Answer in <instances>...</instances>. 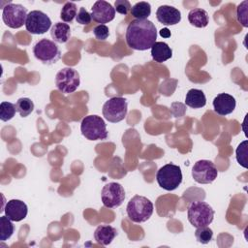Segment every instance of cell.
I'll use <instances>...</instances> for the list:
<instances>
[{"instance_id": "7402d4cb", "label": "cell", "mask_w": 248, "mask_h": 248, "mask_svg": "<svg viewBox=\"0 0 248 248\" xmlns=\"http://www.w3.org/2000/svg\"><path fill=\"white\" fill-rule=\"evenodd\" d=\"M151 14V6L148 2H138L133 7H131V15L139 20L147 19Z\"/></svg>"}, {"instance_id": "277c9868", "label": "cell", "mask_w": 248, "mask_h": 248, "mask_svg": "<svg viewBox=\"0 0 248 248\" xmlns=\"http://www.w3.org/2000/svg\"><path fill=\"white\" fill-rule=\"evenodd\" d=\"M83 137L89 140H104L108 138L107 125L104 119L98 115L85 116L80 124Z\"/></svg>"}, {"instance_id": "7c38bea8", "label": "cell", "mask_w": 248, "mask_h": 248, "mask_svg": "<svg viewBox=\"0 0 248 248\" xmlns=\"http://www.w3.org/2000/svg\"><path fill=\"white\" fill-rule=\"evenodd\" d=\"M51 27V20L46 14L42 11L34 10L28 13L25 22L26 30L35 35H41L48 31Z\"/></svg>"}, {"instance_id": "4dcf8cb0", "label": "cell", "mask_w": 248, "mask_h": 248, "mask_svg": "<svg viewBox=\"0 0 248 248\" xmlns=\"http://www.w3.org/2000/svg\"><path fill=\"white\" fill-rule=\"evenodd\" d=\"M91 14H89L83 7L79 8V11L76 16L77 22L81 25H87L91 22Z\"/></svg>"}, {"instance_id": "5b68a950", "label": "cell", "mask_w": 248, "mask_h": 248, "mask_svg": "<svg viewBox=\"0 0 248 248\" xmlns=\"http://www.w3.org/2000/svg\"><path fill=\"white\" fill-rule=\"evenodd\" d=\"M156 180L161 188L167 191L175 190L182 182L180 167L171 163L161 167L157 171Z\"/></svg>"}, {"instance_id": "2e32d148", "label": "cell", "mask_w": 248, "mask_h": 248, "mask_svg": "<svg viewBox=\"0 0 248 248\" xmlns=\"http://www.w3.org/2000/svg\"><path fill=\"white\" fill-rule=\"evenodd\" d=\"M214 111L219 115H228L232 113L236 106L235 99L227 93H220L213 99Z\"/></svg>"}, {"instance_id": "5bb4252c", "label": "cell", "mask_w": 248, "mask_h": 248, "mask_svg": "<svg viewBox=\"0 0 248 248\" xmlns=\"http://www.w3.org/2000/svg\"><path fill=\"white\" fill-rule=\"evenodd\" d=\"M4 212L10 220L14 222H19L26 218L28 213V207L24 202L14 199L7 202Z\"/></svg>"}, {"instance_id": "f1b7e54d", "label": "cell", "mask_w": 248, "mask_h": 248, "mask_svg": "<svg viewBox=\"0 0 248 248\" xmlns=\"http://www.w3.org/2000/svg\"><path fill=\"white\" fill-rule=\"evenodd\" d=\"M247 1H243L241 4L238 5L237 7V11H236V16H237V20L244 26L247 27L248 23H247Z\"/></svg>"}, {"instance_id": "7a4b0ae2", "label": "cell", "mask_w": 248, "mask_h": 248, "mask_svg": "<svg viewBox=\"0 0 248 248\" xmlns=\"http://www.w3.org/2000/svg\"><path fill=\"white\" fill-rule=\"evenodd\" d=\"M126 211L131 221L143 223L151 217L153 213V203L149 199L136 195L129 201Z\"/></svg>"}, {"instance_id": "83f0119b", "label": "cell", "mask_w": 248, "mask_h": 248, "mask_svg": "<svg viewBox=\"0 0 248 248\" xmlns=\"http://www.w3.org/2000/svg\"><path fill=\"white\" fill-rule=\"evenodd\" d=\"M247 144H248V141L247 140H243L242 142H240V144L237 146L236 150H235V154H236V161L237 163L242 166L243 168L247 169L248 166H247V153H248V150H247Z\"/></svg>"}, {"instance_id": "d6986e66", "label": "cell", "mask_w": 248, "mask_h": 248, "mask_svg": "<svg viewBox=\"0 0 248 248\" xmlns=\"http://www.w3.org/2000/svg\"><path fill=\"white\" fill-rule=\"evenodd\" d=\"M50 36L55 43L64 44L71 37V28L68 23L56 22L50 29Z\"/></svg>"}, {"instance_id": "52a82bcc", "label": "cell", "mask_w": 248, "mask_h": 248, "mask_svg": "<svg viewBox=\"0 0 248 248\" xmlns=\"http://www.w3.org/2000/svg\"><path fill=\"white\" fill-rule=\"evenodd\" d=\"M128 109V104L127 100L123 97H112L109 98L103 106V115L104 117L111 122V123H117L122 121L126 114Z\"/></svg>"}, {"instance_id": "f546056e", "label": "cell", "mask_w": 248, "mask_h": 248, "mask_svg": "<svg viewBox=\"0 0 248 248\" xmlns=\"http://www.w3.org/2000/svg\"><path fill=\"white\" fill-rule=\"evenodd\" d=\"M93 33H94V36L97 40L105 41V40L108 39V37L109 35V30H108V27L106 24H99V25L94 27Z\"/></svg>"}, {"instance_id": "d4e9b609", "label": "cell", "mask_w": 248, "mask_h": 248, "mask_svg": "<svg viewBox=\"0 0 248 248\" xmlns=\"http://www.w3.org/2000/svg\"><path fill=\"white\" fill-rule=\"evenodd\" d=\"M78 8L74 2H66L60 12V18L64 22H72L78 15Z\"/></svg>"}, {"instance_id": "603a6c76", "label": "cell", "mask_w": 248, "mask_h": 248, "mask_svg": "<svg viewBox=\"0 0 248 248\" xmlns=\"http://www.w3.org/2000/svg\"><path fill=\"white\" fill-rule=\"evenodd\" d=\"M16 109L21 117H27L34 109V103L31 99L23 97L19 98L16 103Z\"/></svg>"}, {"instance_id": "44dd1931", "label": "cell", "mask_w": 248, "mask_h": 248, "mask_svg": "<svg viewBox=\"0 0 248 248\" xmlns=\"http://www.w3.org/2000/svg\"><path fill=\"white\" fill-rule=\"evenodd\" d=\"M189 22L198 28H203L208 25L209 16L205 10L201 8L193 9L188 14Z\"/></svg>"}, {"instance_id": "9c48e42d", "label": "cell", "mask_w": 248, "mask_h": 248, "mask_svg": "<svg viewBox=\"0 0 248 248\" xmlns=\"http://www.w3.org/2000/svg\"><path fill=\"white\" fill-rule=\"evenodd\" d=\"M27 15V9L24 6L20 4L9 3L3 8L2 19L10 28L17 29L25 24Z\"/></svg>"}, {"instance_id": "4fadbf2b", "label": "cell", "mask_w": 248, "mask_h": 248, "mask_svg": "<svg viewBox=\"0 0 248 248\" xmlns=\"http://www.w3.org/2000/svg\"><path fill=\"white\" fill-rule=\"evenodd\" d=\"M115 16V9L107 1L99 0L91 8V17L100 24L111 21Z\"/></svg>"}, {"instance_id": "cb8c5ba5", "label": "cell", "mask_w": 248, "mask_h": 248, "mask_svg": "<svg viewBox=\"0 0 248 248\" xmlns=\"http://www.w3.org/2000/svg\"><path fill=\"white\" fill-rule=\"evenodd\" d=\"M15 228L10 220L6 215L0 217V240L5 241L9 239L14 233Z\"/></svg>"}, {"instance_id": "4316f807", "label": "cell", "mask_w": 248, "mask_h": 248, "mask_svg": "<svg viewBox=\"0 0 248 248\" xmlns=\"http://www.w3.org/2000/svg\"><path fill=\"white\" fill-rule=\"evenodd\" d=\"M16 106L10 102H2L0 105V119L2 121L11 120L16 114Z\"/></svg>"}, {"instance_id": "d6a6232c", "label": "cell", "mask_w": 248, "mask_h": 248, "mask_svg": "<svg viewBox=\"0 0 248 248\" xmlns=\"http://www.w3.org/2000/svg\"><path fill=\"white\" fill-rule=\"evenodd\" d=\"M159 33H160V35H161L163 38H169V37H170V35H171L170 31L167 27L162 28Z\"/></svg>"}, {"instance_id": "30bf717a", "label": "cell", "mask_w": 248, "mask_h": 248, "mask_svg": "<svg viewBox=\"0 0 248 248\" xmlns=\"http://www.w3.org/2000/svg\"><path fill=\"white\" fill-rule=\"evenodd\" d=\"M192 176L200 184H209L217 178L218 170L211 161L199 160L192 169Z\"/></svg>"}, {"instance_id": "3957f363", "label": "cell", "mask_w": 248, "mask_h": 248, "mask_svg": "<svg viewBox=\"0 0 248 248\" xmlns=\"http://www.w3.org/2000/svg\"><path fill=\"white\" fill-rule=\"evenodd\" d=\"M215 211L205 202H193L188 206L187 216L188 220L196 228L209 226L214 219Z\"/></svg>"}, {"instance_id": "484cf974", "label": "cell", "mask_w": 248, "mask_h": 248, "mask_svg": "<svg viewBox=\"0 0 248 248\" xmlns=\"http://www.w3.org/2000/svg\"><path fill=\"white\" fill-rule=\"evenodd\" d=\"M195 236L198 242L202 244H207L212 240L213 231L210 228H208V226L197 228L195 232Z\"/></svg>"}, {"instance_id": "8992f818", "label": "cell", "mask_w": 248, "mask_h": 248, "mask_svg": "<svg viewBox=\"0 0 248 248\" xmlns=\"http://www.w3.org/2000/svg\"><path fill=\"white\" fill-rule=\"evenodd\" d=\"M34 56L44 64L56 63L61 57V51L53 41L42 39L33 47Z\"/></svg>"}, {"instance_id": "e0dca14e", "label": "cell", "mask_w": 248, "mask_h": 248, "mask_svg": "<svg viewBox=\"0 0 248 248\" xmlns=\"http://www.w3.org/2000/svg\"><path fill=\"white\" fill-rule=\"evenodd\" d=\"M116 235H117L116 229L108 225L98 226L94 232L95 240L97 241V243L104 246L110 244Z\"/></svg>"}, {"instance_id": "8fae6325", "label": "cell", "mask_w": 248, "mask_h": 248, "mask_svg": "<svg viewBox=\"0 0 248 248\" xmlns=\"http://www.w3.org/2000/svg\"><path fill=\"white\" fill-rule=\"evenodd\" d=\"M103 204L108 208L120 206L125 200V191L121 184L117 182H109L106 184L101 193Z\"/></svg>"}, {"instance_id": "6da1fadb", "label": "cell", "mask_w": 248, "mask_h": 248, "mask_svg": "<svg viewBox=\"0 0 248 248\" xmlns=\"http://www.w3.org/2000/svg\"><path fill=\"white\" fill-rule=\"evenodd\" d=\"M125 39L128 46L132 49L147 50L156 43V26L148 19H135L129 23Z\"/></svg>"}, {"instance_id": "1f68e13d", "label": "cell", "mask_w": 248, "mask_h": 248, "mask_svg": "<svg viewBox=\"0 0 248 248\" xmlns=\"http://www.w3.org/2000/svg\"><path fill=\"white\" fill-rule=\"evenodd\" d=\"M114 9L117 13L126 16L131 11V4L127 0H116L114 2Z\"/></svg>"}, {"instance_id": "ac0fdd59", "label": "cell", "mask_w": 248, "mask_h": 248, "mask_svg": "<svg viewBox=\"0 0 248 248\" xmlns=\"http://www.w3.org/2000/svg\"><path fill=\"white\" fill-rule=\"evenodd\" d=\"M151 56L155 62L163 63L171 58L172 50L165 42H156L151 46Z\"/></svg>"}, {"instance_id": "ba28073f", "label": "cell", "mask_w": 248, "mask_h": 248, "mask_svg": "<svg viewBox=\"0 0 248 248\" xmlns=\"http://www.w3.org/2000/svg\"><path fill=\"white\" fill-rule=\"evenodd\" d=\"M55 84L57 89L62 93H73L80 84L79 74L73 68H63L55 76Z\"/></svg>"}, {"instance_id": "9a60e30c", "label": "cell", "mask_w": 248, "mask_h": 248, "mask_svg": "<svg viewBox=\"0 0 248 248\" xmlns=\"http://www.w3.org/2000/svg\"><path fill=\"white\" fill-rule=\"evenodd\" d=\"M156 17L164 25H175L181 20V13L172 6L162 5L156 11Z\"/></svg>"}, {"instance_id": "ffe728a7", "label": "cell", "mask_w": 248, "mask_h": 248, "mask_svg": "<svg viewBox=\"0 0 248 248\" xmlns=\"http://www.w3.org/2000/svg\"><path fill=\"white\" fill-rule=\"evenodd\" d=\"M185 104L192 108H203L206 105L205 95L202 90L192 88L186 94Z\"/></svg>"}]
</instances>
